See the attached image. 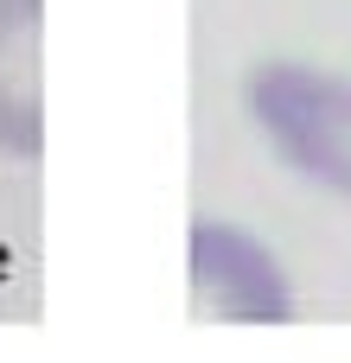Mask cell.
Listing matches in <instances>:
<instances>
[{"label":"cell","instance_id":"7a4b0ae2","mask_svg":"<svg viewBox=\"0 0 351 363\" xmlns=\"http://www.w3.org/2000/svg\"><path fill=\"white\" fill-rule=\"evenodd\" d=\"M0 121H13L6 134L19 140V128H32V102H19V70H13V51H32V13H13V0H0Z\"/></svg>","mask_w":351,"mask_h":363},{"label":"cell","instance_id":"6da1fadb","mask_svg":"<svg viewBox=\"0 0 351 363\" xmlns=\"http://www.w3.org/2000/svg\"><path fill=\"white\" fill-rule=\"evenodd\" d=\"M262 128L326 185L351 191V89L313 77H269L256 89Z\"/></svg>","mask_w":351,"mask_h":363}]
</instances>
